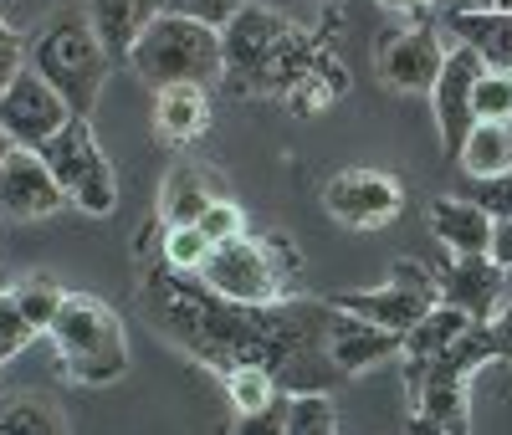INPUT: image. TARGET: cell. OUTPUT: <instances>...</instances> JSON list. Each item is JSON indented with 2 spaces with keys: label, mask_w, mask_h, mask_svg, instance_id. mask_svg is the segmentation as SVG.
Masks as SVG:
<instances>
[{
  "label": "cell",
  "mask_w": 512,
  "mask_h": 435,
  "mask_svg": "<svg viewBox=\"0 0 512 435\" xmlns=\"http://www.w3.org/2000/svg\"><path fill=\"white\" fill-rule=\"evenodd\" d=\"M221 47H226L231 93H287V87L323 57V47L308 31L287 26L267 6H241L221 26Z\"/></svg>",
  "instance_id": "6da1fadb"
},
{
  "label": "cell",
  "mask_w": 512,
  "mask_h": 435,
  "mask_svg": "<svg viewBox=\"0 0 512 435\" xmlns=\"http://www.w3.org/2000/svg\"><path fill=\"white\" fill-rule=\"evenodd\" d=\"M487 364H497V343L487 323H477L456 348H446L436 359H405V379L415 389V435H472L466 389Z\"/></svg>",
  "instance_id": "7a4b0ae2"
},
{
  "label": "cell",
  "mask_w": 512,
  "mask_h": 435,
  "mask_svg": "<svg viewBox=\"0 0 512 435\" xmlns=\"http://www.w3.org/2000/svg\"><path fill=\"white\" fill-rule=\"evenodd\" d=\"M26 62L57 87L77 118H93V108H98V98H103V82H108V72H113V57L103 52V41H98L88 11H62V16H52L47 26L31 36Z\"/></svg>",
  "instance_id": "3957f363"
},
{
  "label": "cell",
  "mask_w": 512,
  "mask_h": 435,
  "mask_svg": "<svg viewBox=\"0 0 512 435\" xmlns=\"http://www.w3.org/2000/svg\"><path fill=\"white\" fill-rule=\"evenodd\" d=\"M128 72L144 87H175V82H200L216 87L226 82V47H221V26H205L190 16H154L149 31L139 36V47L128 52Z\"/></svg>",
  "instance_id": "277c9868"
},
{
  "label": "cell",
  "mask_w": 512,
  "mask_h": 435,
  "mask_svg": "<svg viewBox=\"0 0 512 435\" xmlns=\"http://www.w3.org/2000/svg\"><path fill=\"white\" fill-rule=\"evenodd\" d=\"M57 359L67 369V379L77 384H118L128 374V338H123V318L93 292H67L57 323L47 328Z\"/></svg>",
  "instance_id": "5b68a950"
},
{
  "label": "cell",
  "mask_w": 512,
  "mask_h": 435,
  "mask_svg": "<svg viewBox=\"0 0 512 435\" xmlns=\"http://www.w3.org/2000/svg\"><path fill=\"white\" fill-rule=\"evenodd\" d=\"M287 267H297L292 256V241H256V236H236V241H221L210 246L205 267L195 272L216 297L226 302H246V308H272L282 302L292 287H287Z\"/></svg>",
  "instance_id": "8992f818"
},
{
  "label": "cell",
  "mask_w": 512,
  "mask_h": 435,
  "mask_svg": "<svg viewBox=\"0 0 512 435\" xmlns=\"http://www.w3.org/2000/svg\"><path fill=\"white\" fill-rule=\"evenodd\" d=\"M41 159H47L52 169V180L62 185L67 205H77L82 215H113L118 205V174L93 134V123L88 118H72L57 139H47L36 149Z\"/></svg>",
  "instance_id": "52a82bcc"
},
{
  "label": "cell",
  "mask_w": 512,
  "mask_h": 435,
  "mask_svg": "<svg viewBox=\"0 0 512 435\" xmlns=\"http://www.w3.org/2000/svg\"><path fill=\"white\" fill-rule=\"evenodd\" d=\"M441 302V287H436V277L425 272V267H415V261H395V272H390V282L384 287H369V292H338V297H328V308H338V313H354V318H364V323H374V328H384V333H410L425 313H431Z\"/></svg>",
  "instance_id": "ba28073f"
},
{
  "label": "cell",
  "mask_w": 512,
  "mask_h": 435,
  "mask_svg": "<svg viewBox=\"0 0 512 435\" xmlns=\"http://www.w3.org/2000/svg\"><path fill=\"white\" fill-rule=\"evenodd\" d=\"M72 118H77V113L67 108V98H62L31 62H26V72L6 87V98H0V128L16 139V149H41L47 139H57Z\"/></svg>",
  "instance_id": "9c48e42d"
},
{
  "label": "cell",
  "mask_w": 512,
  "mask_h": 435,
  "mask_svg": "<svg viewBox=\"0 0 512 435\" xmlns=\"http://www.w3.org/2000/svg\"><path fill=\"white\" fill-rule=\"evenodd\" d=\"M405 205V190L384 169H344L323 185V210L349 231H379L390 226Z\"/></svg>",
  "instance_id": "30bf717a"
},
{
  "label": "cell",
  "mask_w": 512,
  "mask_h": 435,
  "mask_svg": "<svg viewBox=\"0 0 512 435\" xmlns=\"http://www.w3.org/2000/svg\"><path fill=\"white\" fill-rule=\"evenodd\" d=\"M446 41L436 26H405V31H390L379 41V82L384 87H395V93H420V98H431L436 93V77L446 67Z\"/></svg>",
  "instance_id": "8fae6325"
},
{
  "label": "cell",
  "mask_w": 512,
  "mask_h": 435,
  "mask_svg": "<svg viewBox=\"0 0 512 435\" xmlns=\"http://www.w3.org/2000/svg\"><path fill=\"white\" fill-rule=\"evenodd\" d=\"M62 205L67 195L36 149H16L0 164V221H47Z\"/></svg>",
  "instance_id": "7c38bea8"
},
{
  "label": "cell",
  "mask_w": 512,
  "mask_h": 435,
  "mask_svg": "<svg viewBox=\"0 0 512 435\" xmlns=\"http://www.w3.org/2000/svg\"><path fill=\"white\" fill-rule=\"evenodd\" d=\"M487 72V62L472 52V47H456L446 52V67H441V77H436V93H431V103H436V128H441V149L446 154H456L461 149V139L472 134V123H477V113H472V93H477V77Z\"/></svg>",
  "instance_id": "4fadbf2b"
},
{
  "label": "cell",
  "mask_w": 512,
  "mask_h": 435,
  "mask_svg": "<svg viewBox=\"0 0 512 435\" xmlns=\"http://www.w3.org/2000/svg\"><path fill=\"white\" fill-rule=\"evenodd\" d=\"M502 282H507V272L492 256H446L441 272H436L441 302L472 313L477 323H492V313L502 308Z\"/></svg>",
  "instance_id": "5bb4252c"
},
{
  "label": "cell",
  "mask_w": 512,
  "mask_h": 435,
  "mask_svg": "<svg viewBox=\"0 0 512 435\" xmlns=\"http://www.w3.org/2000/svg\"><path fill=\"white\" fill-rule=\"evenodd\" d=\"M425 226H431V236L446 256H487L497 221L472 195H441V200H431V210H425Z\"/></svg>",
  "instance_id": "9a60e30c"
},
{
  "label": "cell",
  "mask_w": 512,
  "mask_h": 435,
  "mask_svg": "<svg viewBox=\"0 0 512 435\" xmlns=\"http://www.w3.org/2000/svg\"><path fill=\"white\" fill-rule=\"evenodd\" d=\"M390 354H405V338L400 333H384L354 313H338L328 308V359L338 374H359V369H374L379 359Z\"/></svg>",
  "instance_id": "2e32d148"
},
{
  "label": "cell",
  "mask_w": 512,
  "mask_h": 435,
  "mask_svg": "<svg viewBox=\"0 0 512 435\" xmlns=\"http://www.w3.org/2000/svg\"><path fill=\"white\" fill-rule=\"evenodd\" d=\"M159 16V0H88V21L103 41L113 67H128V52L139 47V36Z\"/></svg>",
  "instance_id": "e0dca14e"
},
{
  "label": "cell",
  "mask_w": 512,
  "mask_h": 435,
  "mask_svg": "<svg viewBox=\"0 0 512 435\" xmlns=\"http://www.w3.org/2000/svg\"><path fill=\"white\" fill-rule=\"evenodd\" d=\"M210 128V87L200 82H175L154 93V134L164 144H190Z\"/></svg>",
  "instance_id": "ac0fdd59"
},
{
  "label": "cell",
  "mask_w": 512,
  "mask_h": 435,
  "mask_svg": "<svg viewBox=\"0 0 512 435\" xmlns=\"http://www.w3.org/2000/svg\"><path fill=\"white\" fill-rule=\"evenodd\" d=\"M446 31L487 67L512 72V11H446Z\"/></svg>",
  "instance_id": "d6986e66"
},
{
  "label": "cell",
  "mask_w": 512,
  "mask_h": 435,
  "mask_svg": "<svg viewBox=\"0 0 512 435\" xmlns=\"http://www.w3.org/2000/svg\"><path fill=\"white\" fill-rule=\"evenodd\" d=\"M472 328H477L472 313L451 308V302H436V308L405 333V359H436V354H446V348H456Z\"/></svg>",
  "instance_id": "ffe728a7"
},
{
  "label": "cell",
  "mask_w": 512,
  "mask_h": 435,
  "mask_svg": "<svg viewBox=\"0 0 512 435\" xmlns=\"http://www.w3.org/2000/svg\"><path fill=\"white\" fill-rule=\"evenodd\" d=\"M0 435H67V420L52 395L11 389V395H0Z\"/></svg>",
  "instance_id": "44dd1931"
},
{
  "label": "cell",
  "mask_w": 512,
  "mask_h": 435,
  "mask_svg": "<svg viewBox=\"0 0 512 435\" xmlns=\"http://www.w3.org/2000/svg\"><path fill=\"white\" fill-rule=\"evenodd\" d=\"M461 169L472 180H492V174H507L512 169V123H472V134L461 139L456 149Z\"/></svg>",
  "instance_id": "7402d4cb"
},
{
  "label": "cell",
  "mask_w": 512,
  "mask_h": 435,
  "mask_svg": "<svg viewBox=\"0 0 512 435\" xmlns=\"http://www.w3.org/2000/svg\"><path fill=\"white\" fill-rule=\"evenodd\" d=\"M344 87H349V72L344 67H338L333 57H318L303 77H297L292 87H287V108L292 113H303V118H313V113H323L328 103H338V98H344Z\"/></svg>",
  "instance_id": "603a6c76"
},
{
  "label": "cell",
  "mask_w": 512,
  "mask_h": 435,
  "mask_svg": "<svg viewBox=\"0 0 512 435\" xmlns=\"http://www.w3.org/2000/svg\"><path fill=\"white\" fill-rule=\"evenodd\" d=\"M210 200H216V195L205 190V180H200L195 169H175V174L164 180L159 210H164V221H169V226H195Z\"/></svg>",
  "instance_id": "cb8c5ba5"
},
{
  "label": "cell",
  "mask_w": 512,
  "mask_h": 435,
  "mask_svg": "<svg viewBox=\"0 0 512 435\" xmlns=\"http://www.w3.org/2000/svg\"><path fill=\"white\" fill-rule=\"evenodd\" d=\"M11 297H16V308L31 318V328H36V333H47V328L57 323V313H62V302H67V292H62V287H57V277H47V272L21 277V282L11 287Z\"/></svg>",
  "instance_id": "d4e9b609"
},
{
  "label": "cell",
  "mask_w": 512,
  "mask_h": 435,
  "mask_svg": "<svg viewBox=\"0 0 512 435\" xmlns=\"http://www.w3.org/2000/svg\"><path fill=\"white\" fill-rule=\"evenodd\" d=\"M226 395H231V410L236 415H256V410H267L272 400H282V389H277V374L272 369L241 364V369H226Z\"/></svg>",
  "instance_id": "484cf974"
},
{
  "label": "cell",
  "mask_w": 512,
  "mask_h": 435,
  "mask_svg": "<svg viewBox=\"0 0 512 435\" xmlns=\"http://www.w3.org/2000/svg\"><path fill=\"white\" fill-rule=\"evenodd\" d=\"M205 256H210V241L200 226H164V267L169 272H200L205 267Z\"/></svg>",
  "instance_id": "4316f807"
},
{
  "label": "cell",
  "mask_w": 512,
  "mask_h": 435,
  "mask_svg": "<svg viewBox=\"0 0 512 435\" xmlns=\"http://www.w3.org/2000/svg\"><path fill=\"white\" fill-rule=\"evenodd\" d=\"M472 113L482 123H512V72L487 67L477 77V93H472Z\"/></svg>",
  "instance_id": "83f0119b"
},
{
  "label": "cell",
  "mask_w": 512,
  "mask_h": 435,
  "mask_svg": "<svg viewBox=\"0 0 512 435\" xmlns=\"http://www.w3.org/2000/svg\"><path fill=\"white\" fill-rule=\"evenodd\" d=\"M287 435H338V415L323 395H292L287 400Z\"/></svg>",
  "instance_id": "f1b7e54d"
},
{
  "label": "cell",
  "mask_w": 512,
  "mask_h": 435,
  "mask_svg": "<svg viewBox=\"0 0 512 435\" xmlns=\"http://www.w3.org/2000/svg\"><path fill=\"white\" fill-rule=\"evenodd\" d=\"M195 226L205 231V241H210V246H221V241H236V236H246V215H241V205H236V200L216 195V200L205 205V215H200Z\"/></svg>",
  "instance_id": "f546056e"
},
{
  "label": "cell",
  "mask_w": 512,
  "mask_h": 435,
  "mask_svg": "<svg viewBox=\"0 0 512 435\" xmlns=\"http://www.w3.org/2000/svg\"><path fill=\"white\" fill-rule=\"evenodd\" d=\"M31 338H36V328H31V318L16 308V297H11V287H6V292H0V364H11Z\"/></svg>",
  "instance_id": "4dcf8cb0"
},
{
  "label": "cell",
  "mask_w": 512,
  "mask_h": 435,
  "mask_svg": "<svg viewBox=\"0 0 512 435\" xmlns=\"http://www.w3.org/2000/svg\"><path fill=\"white\" fill-rule=\"evenodd\" d=\"M246 0H159L164 16H190V21H205V26H226Z\"/></svg>",
  "instance_id": "1f68e13d"
},
{
  "label": "cell",
  "mask_w": 512,
  "mask_h": 435,
  "mask_svg": "<svg viewBox=\"0 0 512 435\" xmlns=\"http://www.w3.org/2000/svg\"><path fill=\"white\" fill-rule=\"evenodd\" d=\"M466 195H472L492 221H507L512 215V169L507 174H492V180H472L466 185Z\"/></svg>",
  "instance_id": "d6a6232c"
},
{
  "label": "cell",
  "mask_w": 512,
  "mask_h": 435,
  "mask_svg": "<svg viewBox=\"0 0 512 435\" xmlns=\"http://www.w3.org/2000/svg\"><path fill=\"white\" fill-rule=\"evenodd\" d=\"M287 400H292V395L272 400L267 410H256V415H241L236 435H287Z\"/></svg>",
  "instance_id": "836d02e7"
},
{
  "label": "cell",
  "mask_w": 512,
  "mask_h": 435,
  "mask_svg": "<svg viewBox=\"0 0 512 435\" xmlns=\"http://www.w3.org/2000/svg\"><path fill=\"white\" fill-rule=\"evenodd\" d=\"M26 72V47H21V36L16 41H0V98H6V87Z\"/></svg>",
  "instance_id": "e575fe53"
},
{
  "label": "cell",
  "mask_w": 512,
  "mask_h": 435,
  "mask_svg": "<svg viewBox=\"0 0 512 435\" xmlns=\"http://www.w3.org/2000/svg\"><path fill=\"white\" fill-rule=\"evenodd\" d=\"M487 333H492V343H497V359H502V364H512V302H502V308L492 313Z\"/></svg>",
  "instance_id": "d590c367"
},
{
  "label": "cell",
  "mask_w": 512,
  "mask_h": 435,
  "mask_svg": "<svg viewBox=\"0 0 512 435\" xmlns=\"http://www.w3.org/2000/svg\"><path fill=\"white\" fill-rule=\"evenodd\" d=\"M487 256L497 261L502 272H512V215H507V221H497V226H492V251H487Z\"/></svg>",
  "instance_id": "8d00e7d4"
},
{
  "label": "cell",
  "mask_w": 512,
  "mask_h": 435,
  "mask_svg": "<svg viewBox=\"0 0 512 435\" xmlns=\"http://www.w3.org/2000/svg\"><path fill=\"white\" fill-rule=\"evenodd\" d=\"M497 0H456V11H492Z\"/></svg>",
  "instance_id": "74e56055"
},
{
  "label": "cell",
  "mask_w": 512,
  "mask_h": 435,
  "mask_svg": "<svg viewBox=\"0 0 512 435\" xmlns=\"http://www.w3.org/2000/svg\"><path fill=\"white\" fill-rule=\"evenodd\" d=\"M379 6H390V11H420L425 0H379Z\"/></svg>",
  "instance_id": "f35d334b"
},
{
  "label": "cell",
  "mask_w": 512,
  "mask_h": 435,
  "mask_svg": "<svg viewBox=\"0 0 512 435\" xmlns=\"http://www.w3.org/2000/svg\"><path fill=\"white\" fill-rule=\"evenodd\" d=\"M11 154H16V139H11V134H6V128H0V164H6V159H11Z\"/></svg>",
  "instance_id": "ab89813d"
},
{
  "label": "cell",
  "mask_w": 512,
  "mask_h": 435,
  "mask_svg": "<svg viewBox=\"0 0 512 435\" xmlns=\"http://www.w3.org/2000/svg\"><path fill=\"white\" fill-rule=\"evenodd\" d=\"M425 6H436V11H456V0H425Z\"/></svg>",
  "instance_id": "60d3db41"
},
{
  "label": "cell",
  "mask_w": 512,
  "mask_h": 435,
  "mask_svg": "<svg viewBox=\"0 0 512 435\" xmlns=\"http://www.w3.org/2000/svg\"><path fill=\"white\" fill-rule=\"evenodd\" d=\"M0 41H16V31L6 26V16H0Z\"/></svg>",
  "instance_id": "b9f144b4"
},
{
  "label": "cell",
  "mask_w": 512,
  "mask_h": 435,
  "mask_svg": "<svg viewBox=\"0 0 512 435\" xmlns=\"http://www.w3.org/2000/svg\"><path fill=\"white\" fill-rule=\"evenodd\" d=\"M492 11H512V0H497V6H492Z\"/></svg>",
  "instance_id": "7bdbcfd3"
},
{
  "label": "cell",
  "mask_w": 512,
  "mask_h": 435,
  "mask_svg": "<svg viewBox=\"0 0 512 435\" xmlns=\"http://www.w3.org/2000/svg\"><path fill=\"white\" fill-rule=\"evenodd\" d=\"M0 292H6V287H0Z\"/></svg>",
  "instance_id": "ee69618b"
}]
</instances>
